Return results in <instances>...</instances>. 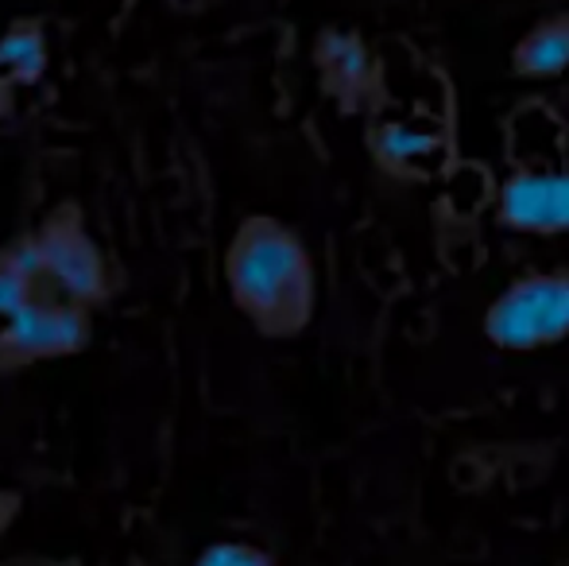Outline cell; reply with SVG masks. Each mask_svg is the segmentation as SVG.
Returning a JSON list of instances; mask_svg holds the SVG:
<instances>
[{
	"label": "cell",
	"mask_w": 569,
	"mask_h": 566,
	"mask_svg": "<svg viewBox=\"0 0 569 566\" xmlns=\"http://www.w3.org/2000/svg\"><path fill=\"white\" fill-rule=\"evenodd\" d=\"M232 291L268 330L291 334L315 310V268L291 229L256 221L232 252Z\"/></svg>",
	"instance_id": "6da1fadb"
},
{
	"label": "cell",
	"mask_w": 569,
	"mask_h": 566,
	"mask_svg": "<svg viewBox=\"0 0 569 566\" xmlns=\"http://www.w3.org/2000/svg\"><path fill=\"white\" fill-rule=\"evenodd\" d=\"M485 341L500 354H542L569 341V268L523 272L492 295L480 318Z\"/></svg>",
	"instance_id": "7a4b0ae2"
},
{
	"label": "cell",
	"mask_w": 569,
	"mask_h": 566,
	"mask_svg": "<svg viewBox=\"0 0 569 566\" xmlns=\"http://www.w3.org/2000/svg\"><path fill=\"white\" fill-rule=\"evenodd\" d=\"M496 221L523 237H566L569 234V171L535 167L503 179L496 198Z\"/></svg>",
	"instance_id": "3957f363"
},
{
	"label": "cell",
	"mask_w": 569,
	"mask_h": 566,
	"mask_svg": "<svg viewBox=\"0 0 569 566\" xmlns=\"http://www.w3.org/2000/svg\"><path fill=\"white\" fill-rule=\"evenodd\" d=\"M511 70L523 82H555L569 75V8L539 16L511 43Z\"/></svg>",
	"instance_id": "277c9868"
},
{
	"label": "cell",
	"mask_w": 569,
	"mask_h": 566,
	"mask_svg": "<svg viewBox=\"0 0 569 566\" xmlns=\"http://www.w3.org/2000/svg\"><path fill=\"white\" fill-rule=\"evenodd\" d=\"M0 338H8V346L23 349V354H59V349H74L82 341V318L74 310L28 299L4 322Z\"/></svg>",
	"instance_id": "5b68a950"
},
{
	"label": "cell",
	"mask_w": 569,
	"mask_h": 566,
	"mask_svg": "<svg viewBox=\"0 0 569 566\" xmlns=\"http://www.w3.org/2000/svg\"><path fill=\"white\" fill-rule=\"evenodd\" d=\"M39 257H43V276H51L54 287L70 299H90L101 287L98 257L90 245L74 241V237H47L39 241Z\"/></svg>",
	"instance_id": "8992f818"
},
{
	"label": "cell",
	"mask_w": 569,
	"mask_h": 566,
	"mask_svg": "<svg viewBox=\"0 0 569 566\" xmlns=\"http://www.w3.org/2000/svg\"><path fill=\"white\" fill-rule=\"evenodd\" d=\"M39 70H43V39L31 31H16V36L0 39V82L31 78Z\"/></svg>",
	"instance_id": "52a82bcc"
},
{
	"label": "cell",
	"mask_w": 569,
	"mask_h": 566,
	"mask_svg": "<svg viewBox=\"0 0 569 566\" xmlns=\"http://www.w3.org/2000/svg\"><path fill=\"white\" fill-rule=\"evenodd\" d=\"M194 566H279L263 547L256 544H237V539H226V544H210L202 555L194 559Z\"/></svg>",
	"instance_id": "ba28073f"
},
{
	"label": "cell",
	"mask_w": 569,
	"mask_h": 566,
	"mask_svg": "<svg viewBox=\"0 0 569 566\" xmlns=\"http://www.w3.org/2000/svg\"><path fill=\"white\" fill-rule=\"evenodd\" d=\"M31 299V280L28 276H20L12 265L0 268V330H4V322L16 315V310L23 307V302Z\"/></svg>",
	"instance_id": "9c48e42d"
},
{
	"label": "cell",
	"mask_w": 569,
	"mask_h": 566,
	"mask_svg": "<svg viewBox=\"0 0 569 566\" xmlns=\"http://www.w3.org/2000/svg\"><path fill=\"white\" fill-rule=\"evenodd\" d=\"M0 505H4V500H0ZM8 516H12V508H0V528L8 524Z\"/></svg>",
	"instance_id": "30bf717a"
},
{
	"label": "cell",
	"mask_w": 569,
	"mask_h": 566,
	"mask_svg": "<svg viewBox=\"0 0 569 566\" xmlns=\"http://www.w3.org/2000/svg\"><path fill=\"white\" fill-rule=\"evenodd\" d=\"M562 566H569V563H562Z\"/></svg>",
	"instance_id": "8fae6325"
}]
</instances>
